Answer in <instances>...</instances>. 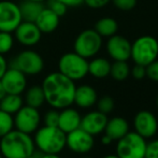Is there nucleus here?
<instances>
[{
  "mask_svg": "<svg viewBox=\"0 0 158 158\" xmlns=\"http://www.w3.org/2000/svg\"><path fill=\"white\" fill-rule=\"evenodd\" d=\"M66 146L75 154H88L95 146L94 135L80 127L66 135Z\"/></svg>",
  "mask_w": 158,
  "mask_h": 158,
  "instance_id": "10",
  "label": "nucleus"
},
{
  "mask_svg": "<svg viewBox=\"0 0 158 158\" xmlns=\"http://www.w3.org/2000/svg\"><path fill=\"white\" fill-rule=\"evenodd\" d=\"M129 131V124L124 117L115 116L108 119V123L104 128V135L110 137L113 141H117L123 138Z\"/></svg>",
  "mask_w": 158,
  "mask_h": 158,
  "instance_id": "20",
  "label": "nucleus"
},
{
  "mask_svg": "<svg viewBox=\"0 0 158 158\" xmlns=\"http://www.w3.org/2000/svg\"><path fill=\"white\" fill-rule=\"evenodd\" d=\"M98 100L97 92L90 85H81L75 88L74 100L73 103L77 104L79 108L88 109L95 106Z\"/></svg>",
  "mask_w": 158,
  "mask_h": 158,
  "instance_id": "18",
  "label": "nucleus"
},
{
  "mask_svg": "<svg viewBox=\"0 0 158 158\" xmlns=\"http://www.w3.org/2000/svg\"><path fill=\"white\" fill-rule=\"evenodd\" d=\"M19 12H21L22 21L24 22H33L43 10L44 6L42 2L35 1V0H24L19 6Z\"/></svg>",
  "mask_w": 158,
  "mask_h": 158,
  "instance_id": "21",
  "label": "nucleus"
},
{
  "mask_svg": "<svg viewBox=\"0 0 158 158\" xmlns=\"http://www.w3.org/2000/svg\"><path fill=\"white\" fill-rule=\"evenodd\" d=\"M156 106H157V109H158V96H157V98H156Z\"/></svg>",
  "mask_w": 158,
  "mask_h": 158,
  "instance_id": "44",
  "label": "nucleus"
},
{
  "mask_svg": "<svg viewBox=\"0 0 158 158\" xmlns=\"http://www.w3.org/2000/svg\"><path fill=\"white\" fill-rule=\"evenodd\" d=\"M96 103H97L98 111L104 113V114H109L114 109V100L110 96H103L100 99H98Z\"/></svg>",
  "mask_w": 158,
  "mask_h": 158,
  "instance_id": "29",
  "label": "nucleus"
},
{
  "mask_svg": "<svg viewBox=\"0 0 158 158\" xmlns=\"http://www.w3.org/2000/svg\"><path fill=\"white\" fill-rule=\"evenodd\" d=\"M108 116L100 111H92L85 114L81 119V128L92 135H98L104 131L108 123Z\"/></svg>",
  "mask_w": 158,
  "mask_h": 158,
  "instance_id": "16",
  "label": "nucleus"
},
{
  "mask_svg": "<svg viewBox=\"0 0 158 158\" xmlns=\"http://www.w3.org/2000/svg\"><path fill=\"white\" fill-rule=\"evenodd\" d=\"M35 152L31 135L13 129L0 139V153L3 158H26Z\"/></svg>",
  "mask_w": 158,
  "mask_h": 158,
  "instance_id": "2",
  "label": "nucleus"
},
{
  "mask_svg": "<svg viewBox=\"0 0 158 158\" xmlns=\"http://www.w3.org/2000/svg\"><path fill=\"white\" fill-rule=\"evenodd\" d=\"M6 90H4V88H3V85H2L1 81H0V100L4 97V95H6Z\"/></svg>",
  "mask_w": 158,
  "mask_h": 158,
  "instance_id": "41",
  "label": "nucleus"
},
{
  "mask_svg": "<svg viewBox=\"0 0 158 158\" xmlns=\"http://www.w3.org/2000/svg\"><path fill=\"white\" fill-rule=\"evenodd\" d=\"M11 67L16 68L25 75H37L43 70L44 60L39 53L32 50H25L15 56Z\"/></svg>",
  "mask_w": 158,
  "mask_h": 158,
  "instance_id": "8",
  "label": "nucleus"
},
{
  "mask_svg": "<svg viewBox=\"0 0 158 158\" xmlns=\"http://www.w3.org/2000/svg\"><path fill=\"white\" fill-rule=\"evenodd\" d=\"M130 58L135 64L146 67L158 58V41L152 35L139 37L131 43Z\"/></svg>",
  "mask_w": 158,
  "mask_h": 158,
  "instance_id": "4",
  "label": "nucleus"
},
{
  "mask_svg": "<svg viewBox=\"0 0 158 158\" xmlns=\"http://www.w3.org/2000/svg\"><path fill=\"white\" fill-rule=\"evenodd\" d=\"M24 106V100L21 95L14 94H6L4 97L0 100V110L9 113V114H15L22 106Z\"/></svg>",
  "mask_w": 158,
  "mask_h": 158,
  "instance_id": "24",
  "label": "nucleus"
},
{
  "mask_svg": "<svg viewBox=\"0 0 158 158\" xmlns=\"http://www.w3.org/2000/svg\"><path fill=\"white\" fill-rule=\"evenodd\" d=\"M81 119V114L75 109L68 106V108L63 109L61 112H59V121L57 127L67 135V133L80 128Z\"/></svg>",
  "mask_w": 158,
  "mask_h": 158,
  "instance_id": "17",
  "label": "nucleus"
},
{
  "mask_svg": "<svg viewBox=\"0 0 158 158\" xmlns=\"http://www.w3.org/2000/svg\"><path fill=\"white\" fill-rule=\"evenodd\" d=\"M40 158H61L59 154H42L40 155Z\"/></svg>",
  "mask_w": 158,
  "mask_h": 158,
  "instance_id": "40",
  "label": "nucleus"
},
{
  "mask_svg": "<svg viewBox=\"0 0 158 158\" xmlns=\"http://www.w3.org/2000/svg\"><path fill=\"white\" fill-rule=\"evenodd\" d=\"M22 23L19 4L9 0L0 1V31L12 32Z\"/></svg>",
  "mask_w": 158,
  "mask_h": 158,
  "instance_id": "11",
  "label": "nucleus"
},
{
  "mask_svg": "<svg viewBox=\"0 0 158 158\" xmlns=\"http://www.w3.org/2000/svg\"><path fill=\"white\" fill-rule=\"evenodd\" d=\"M101 142H102V144H103V145H110V144L113 142V140L111 139L110 137H108L106 135H102V138H101Z\"/></svg>",
  "mask_w": 158,
  "mask_h": 158,
  "instance_id": "39",
  "label": "nucleus"
},
{
  "mask_svg": "<svg viewBox=\"0 0 158 158\" xmlns=\"http://www.w3.org/2000/svg\"><path fill=\"white\" fill-rule=\"evenodd\" d=\"M59 121V112L56 110H50L44 116V125L57 127Z\"/></svg>",
  "mask_w": 158,
  "mask_h": 158,
  "instance_id": "31",
  "label": "nucleus"
},
{
  "mask_svg": "<svg viewBox=\"0 0 158 158\" xmlns=\"http://www.w3.org/2000/svg\"><path fill=\"white\" fill-rule=\"evenodd\" d=\"M82 158H92V157H89V156H83Z\"/></svg>",
  "mask_w": 158,
  "mask_h": 158,
  "instance_id": "45",
  "label": "nucleus"
},
{
  "mask_svg": "<svg viewBox=\"0 0 158 158\" xmlns=\"http://www.w3.org/2000/svg\"><path fill=\"white\" fill-rule=\"evenodd\" d=\"M112 2L121 11H130L137 6V0H112Z\"/></svg>",
  "mask_w": 158,
  "mask_h": 158,
  "instance_id": "32",
  "label": "nucleus"
},
{
  "mask_svg": "<svg viewBox=\"0 0 158 158\" xmlns=\"http://www.w3.org/2000/svg\"><path fill=\"white\" fill-rule=\"evenodd\" d=\"M26 158H40V154H38V153L33 152L32 154H30L29 156H27Z\"/></svg>",
  "mask_w": 158,
  "mask_h": 158,
  "instance_id": "42",
  "label": "nucleus"
},
{
  "mask_svg": "<svg viewBox=\"0 0 158 158\" xmlns=\"http://www.w3.org/2000/svg\"><path fill=\"white\" fill-rule=\"evenodd\" d=\"M146 139L135 131H128L123 138L117 140L116 155L119 158H144Z\"/></svg>",
  "mask_w": 158,
  "mask_h": 158,
  "instance_id": "6",
  "label": "nucleus"
},
{
  "mask_svg": "<svg viewBox=\"0 0 158 158\" xmlns=\"http://www.w3.org/2000/svg\"><path fill=\"white\" fill-rule=\"evenodd\" d=\"M146 77L154 82H158V58L145 67Z\"/></svg>",
  "mask_w": 158,
  "mask_h": 158,
  "instance_id": "34",
  "label": "nucleus"
},
{
  "mask_svg": "<svg viewBox=\"0 0 158 158\" xmlns=\"http://www.w3.org/2000/svg\"><path fill=\"white\" fill-rule=\"evenodd\" d=\"M111 0H84V3L92 9H100L106 6Z\"/></svg>",
  "mask_w": 158,
  "mask_h": 158,
  "instance_id": "36",
  "label": "nucleus"
},
{
  "mask_svg": "<svg viewBox=\"0 0 158 158\" xmlns=\"http://www.w3.org/2000/svg\"><path fill=\"white\" fill-rule=\"evenodd\" d=\"M35 1H40V2H42V1H44V0H35Z\"/></svg>",
  "mask_w": 158,
  "mask_h": 158,
  "instance_id": "46",
  "label": "nucleus"
},
{
  "mask_svg": "<svg viewBox=\"0 0 158 158\" xmlns=\"http://www.w3.org/2000/svg\"><path fill=\"white\" fill-rule=\"evenodd\" d=\"M46 8L52 10L59 17H61L63 15L66 14L68 6L66 4H64L61 1H59V0H48V6Z\"/></svg>",
  "mask_w": 158,
  "mask_h": 158,
  "instance_id": "30",
  "label": "nucleus"
},
{
  "mask_svg": "<svg viewBox=\"0 0 158 158\" xmlns=\"http://www.w3.org/2000/svg\"><path fill=\"white\" fill-rule=\"evenodd\" d=\"M130 74L135 80H142L143 77H146V69L144 66L135 64L132 68H130Z\"/></svg>",
  "mask_w": 158,
  "mask_h": 158,
  "instance_id": "35",
  "label": "nucleus"
},
{
  "mask_svg": "<svg viewBox=\"0 0 158 158\" xmlns=\"http://www.w3.org/2000/svg\"><path fill=\"white\" fill-rule=\"evenodd\" d=\"M102 158H119V157L117 156L116 154H115V155H106V156H104V157H102Z\"/></svg>",
  "mask_w": 158,
  "mask_h": 158,
  "instance_id": "43",
  "label": "nucleus"
},
{
  "mask_svg": "<svg viewBox=\"0 0 158 158\" xmlns=\"http://www.w3.org/2000/svg\"><path fill=\"white\" fill-rule=\"evenodd\" d=\"M106 52L114 61H127L131 55V43L123 35H114L108 38Z\"/></svg>",
  "mask_w": 158,
  "mask_h": 158,
  "instance_id": "14",
  "label": "nucleus"
},
{
  "mask_svg": "<svg viewBox=\"0 0 158 158\" xmlns=\"http://www.w3.org/2000/svg\"><path fill=\"white\" fill-rule=\"evenodd\" d=\"M14 129L13 116L4 111L0 110V139Z\"/></svg>",
  "mask_w": 158,
  "mask_h": 158,
  "instance_id": "27",
  "label": "nucleus"
},
{
  "mask_svg": "<svg viewBox=\"0 0 158 158\" xmlns=\"http://www.w3.org/2000/svg\"><path fill=\"white\" fill-rule=\"evenodd\" d=\"M95 30L102 38H110L116 35L118 30V24L113 17H102L96 23Z\"/></svg>",
  "mask_w": 158,
  "mask_h": 158,
  "instance_id": "23",
  "label": "nucleus"
},
{
  "mask_svg": "<svg viewBox=\"0 0 158 158\" xmlns=\"http://www.w3.org/2000/svg\"><path fill=\"white\" fill-rule=\"evenodd\" d=\"M35 145L42 154H59L66 148V133L58 127H39L35 131Z\"/></svg>",
  "mask_w": 158,
  "mask_h": 158,
  "instance_id": "3",
  "label": "nucleus"
},
{
  "mask_svg": "<svg viewBox=\"0 0 158 158\" xmlns=\"http://www.w3.org/2000/svg\"><path fill=\"white\" fill-rule=\"evenodd\" d=\"M6 94L21 95L27 87L26 75L16 68L10 67L6 70L2 77L0 79Z\"/></svg>",
  "mask_w": 158,
  "mask_h": 158,
  "instance_id": "13",
  "label": "nucleus"
},
{
  "mask_svg": "<svg viewBox=\"0 0 158 158\" xmlns=\"http://www.w3.org/2000/svg\"><path fill=\"white\" fill-rule=\"evenodd\" d=\"M110 75L116 81H124L130 75V67L127 61H114L111 64Z\"/></svg>",
  "mask_w": 158,
  "mask_h": 158,
  "instance_id": "26",
  "label": "nucleus"
},
{
  "mask_svg": "<svg viewBox=\"0 0 158 158\" xmlns=\"http://www.w3.org/2000/svg\"><path fill=\"white\" fill-rule=\"evenodd\" d=\"M6 69H8V64H6V58L3 57V55L0 54V79L2 77Z\"/></svg>",
  "mask_w": 158,
  "mask_h": 158,
  "instance_id": "38",
  "label": "nucleus"
},
{
  "mask_svg": "<svg viewBox=\"0 0 158 158\" xmlns=\"http://www.w3.org/2000/svg\"><path fill=\"white\" fill-rule=\"evenodd\" d=\"M111 63L103 57H97L88 61V73L96 79H104L110 75Z\"/></svg>",
  "mask_w": 158,
  "mask_h": 158,
  "instance_id": "22",
  "label": "nucleus"
},
{
  "mask_svg": "<svg viewBox=\"0 0 158 158\" xmlns=\"http://www.w3.org/2000/svg\"><path fill=\"white\" fill-rule=\"evenodd\" d=\"M14 119V128L22 132L31 133L35 132L40 127L41 123V115L37 108H32L29 106H23L16 113Z\"/></svg>",
  "mask_w": 158,
  "mask_h": 158,
  "instance_id": "9",
  "label": "nucleus"
},
{
  "mask_svg": "<svg viewBox=\"0 0 158 158\" xmlns=\"http://www.w3.org/2000/svg\"><path fill=\"white\" fill-rule=\"evenodd\" d=\"M0 158H3V156L1 155V153H0Z\"/></svg>",
  "mask_w": 158,
  "mask_h": 158,
  "instance_id": "47",
  "label": "nucleus"
},
{
  "mask_svg": "<svg viewBox=\"0 0 158 158\" xmlns=\"http://www.w3.org/2000/svg\"><path fill=\"white\" fill-rule=\"evenodd\" d=\"M25 102L27 106L37 109L43 106V103L45 102V98H44V93L41 86L33 85L28 88L25 94Z\"/></svg>",
  "mask_w": 158,
  "mask_h": 158,
  "instance_id": "25",
  "label": "nucleus"
},
{
  "mask_svg": "<svg viewBox=\"0 0 158 158\" xmlns=\"http://www.w3.org/2000/svg\"><path fill=\"white\" fill-rule=\"evenodd\" d=\"M15 39L24 46H33L40 41L42 32L33 22H24L14 30Z\"/></svg>",
  "mask_w": 158,
  "mask_h": 158,
  "instance_id": "15",
  "label": "nucleus"
},
{
  "mask_svg": "<svg viewBox=\"0 0 158 158\" xmlns=\"http://www.w3.org/2000/svg\"><path fill=\"white\" fill-rule=\"evenodd\" d=\"M14 39L11 32L0 31V54L4 55L9 53L13 48Z\"/></svg>",
  "mask_w": 158,
  "mask_h": 158,
  "instance_id": "28",
  "label": "nucleus"
},
{
  "mask_svg": "<svg viewBox=\"0 0 158 158\" xmlns=\"http://www.w3.org/2000/svg\"><path fill=\"white\" fill-rule=\"evenodd\" d=\"M102 37L95 29L83 30L77 37L73 48L77 54L88 59L96 56L101 50Z\"/></svg>",
  "mask_w": 158,
  "mask_h": 158,
  "instance_id": "7",
  "label": "nucleus"
},
{
  "mask_svg": "<svg viewBox=\"0 0 158 158\" xmlns=\"http://www.w3.org/2000/svg\"><path fill=\"white\" fill-rule=\"evenodd\" d=\"M44 93L45 102L54 109H64L71 106L74 100L75 83L74 81L61 74L53 72L44 77L41 85Z\"/></svg>",
  "mask_w": 158,
  "mask_h": 158,
  "instance_id": "1",
  "label": "nucleus"
},
{
  "mask_svg": "<svg viewBox=\"0 0 158 158\" xmlns=\"http://www.w3.org/2000/svg\"><path fill=\"white\" fill-rule=\"evenodd\" d=\"M59 19L60 17L55 14L52 10H50L48 8H43V10L35 19V24L42 33H50L57 29L59 25Z\"/></svg>",
  "mask_w": 158,
  "mask_h": 158,
  "instance_id": "19",
  "label": "nucleus"
},
{
  "mask_svg": "<svg viewBox=\"0 0 158 158\" xmlns=\"http://www.w3.org/2000/svg\"><path fill=\"white\" fill-rule=\"evenodd\" d=\"M135 131L144 139L155 137L158 131V121L155 114L146 110H142L135 114L133 118Z\"/></svg>",
  "mask_w": 158,
  "mask_h": 158,
  "instance_id": "12",
  "label": "nucleus"
},
{
  "mask_svg": "<svg viewBox=\"0 0 158 158\" xmlns=\"http://www.w3.org/2000/svg\"><path fill=\"white\" fill-rule=\"evenodd\" d=\"M58 71L72 81H80L88 74V61L75 52L66 53L59 58Z\"/></svg>",
  "mask_w": 158,
  "mask_h": 158,
  "instance_id": "5",
  "label": "nucleus"
},
{
  "mask_svg": "<svg viewBox=\"0 0 158 158\" xmlns=\"http://www.w3.org/2000/svg\"><path fill=\"white\" fill-rule=\"evenodd\" d=\"M144 158H158V139L152 140L146 144Z\"/></svg>",
  "mask_w": 158,
  "mask_h": 158,
  "instance_id": "33",
  "label": "nucleus"
},
{
  "mask_svg": "<svg viewBox=\"0 0 158 158\" xmlns=\"http://www.w3.org/2000/svg\"><path fill=\"white\" fill-rule=\"evenodd\" d=\"M67 6H79L84 3V0H59Z\"/></svg>",
  "mask_w": 158,
  "mask_h": 158,
  "instance_id": "37",
  "label": "nucleus"
}]
</instances>
